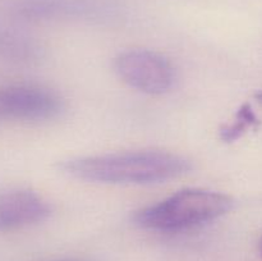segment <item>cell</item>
Wrapping results in <instances>:
<instances>
[{
    "label": "cell",
    "instance_id": "obj_7",
    "mask_svg": "<svg viewBox=\"0 0 262 261\" xmlns=\"http://www.w3.org/2000/svg\"><path fill=\"white\" fill-rule=\"evenodd\" d=\"M258 124H260V119L255 114L252 106L250 104H243L238 109L234 120L220 128V140L227 143L234 142L239 140L248 129L256 128Z\"/></svg>",
    "mask_w": 262,
    "mask_h": 261
},
{
    "label": "cell",
    "instance_id": "obj_4",
    "mask_svg": "<svg viewBox=\"0 0 262 261\" xmlns=\"http://www.w3.org/2000/svg\"><path fill=\"white\" fill-rule=\"evenodd\" d=\"M114 68L127 84L141 92L160 95L174 83V68L165 56L150 50H128L115 58Z\"/></svg>",
    "mask_w": 262,
    "mask_h": 261
},
{
    "label": "cell",
    "instance_id": "obj_2",
    "mask_svg": "<svg viewBox=\"0 0 262 261\" xmlns=\"http://www.w3.org/2000/svg\"><path fill=\"white\" fill-rule=\"evenodd\" d=\"M232 207V199L220 192L182 189L158 204L136 211L133 222L140 228L154 232H182L214 222Z\"/></svg>",
    "mask_w": 262,
    "mask_h": 261
},
{
    "label": "cell",
    "instance_id": "obj_6",
    "mask_svg": "<svg viewBox=\"0 0 262 261\" xmlns=\"http://www.w3.org/2000/svg\"><path fill=\"white\" fill-rule=\"evenodd\" d=\"M38 56V46L31 37L0 23V59L13 63H30Z\"/></svg>",
    "mask_w": 262,
    "mask_h": 261
},
{
    "label": "cell",
    "instance_id": "obj_9",
    "mask_svg": "<svg viewBox=\"0 0 262 261\" xmlns=\"http://www.w3.org/2000/svg\"><path fill=\"white\" fill-rule=\"evenodd\" d=\"M258 251H260V255H261V257H262V238H261V241H260V245H258Z\"/></svg>",
    "mask_w": 262,
    "mask_h": 261
},
{
    "label": "cell",
    "instance_id": "obj_1",
    "mask_svg": "<svg viewBox=\"0 0 262 261\" xmlns=\"http://www.w3.org/2000/svg\"><path fill=\"white\" fill-rule=\"evenodd\" d=\"M59 169L67 176L92 183H160L188 173L191 163L163 150H136L66 160Z\"/></svg>",
    "mask_w": 262,
    "mask_h": 261
},
{
    "label": "cell",
    "instance_id": "obj_3",
    "mask_svg": "<svg viewBox=\"0 0 262 261\" xmlns=\"http://www.w3.org/2000/svg\"><path fill=\"white\" fill-rule=\"evenodd\" d=\"M64 110L59 94L38 84H9L0 89V118L22 122H48Z\"/></svg>",
    "mask_w": 262,
    "mask_h": 261
},
{
    "label": "cell",
    "instance_id": "obj_10",
    "mask_svg": "<svg viewBox=\"0 0 262 261\" xmlns=\"http://www.w3.org/2000/svg\"><path fill=\"white\" fill-rule=\"evenodd\" d=\"M61 261H76V260H61Z\"/></svg>",
    "mask_w": 262,
    "mask_h": 261
},
{
    "label": "cell",
    "instance_id": "obj_5",
    "mask_svg": "<svg viewBox=\"0 0 262 261\" xmlns=\"http://www.w3.org/2000/svg\"><path fill=\"white\" fill-rule=\"evenodd\" d=\"M51 214L49 202L27 188L0 192V232L22 229L38 224Z\"/></svg>",
    "mask_w": 262,
    "mask_h": 261
},
{
    "label": "cell",
    "instance_id": "obj_8",
    "mask_svg": "<svg viewBox=\"0 0 262 261\" xmlns=\"http://www.w3.org/2000/svg\"><path fill=\"white\" fill-rule=\"evenodd\" d=\"M255 97H256V101H257L258 104H260L261 106H262V91L261 92H257Z\"/></svg>",
    "mask_w": 262,
    "mask_h": 261
}]
</instances>
